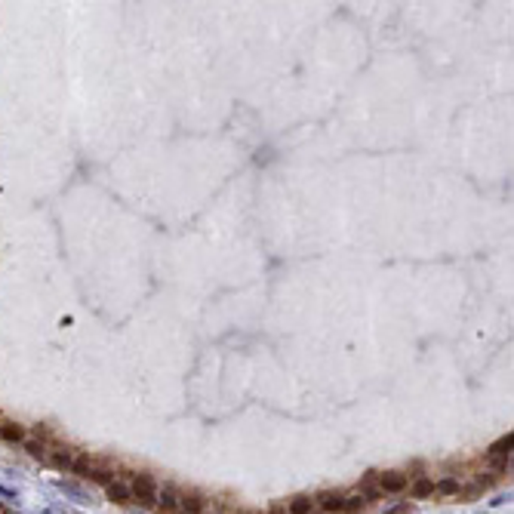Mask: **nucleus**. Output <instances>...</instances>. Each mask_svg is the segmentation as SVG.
<instances>
[{
	"label": "nucleus",
	"mask_w": 514,
	"mask_h": 514,
	"mask_svg": "<svg viewBox=\"0 0 514 514\" xmlns=\"http://www.w3.org/2000/svg\"><path fill=\"white\" fill-rule=\"evenodd\" d=\"M129 496L139 505H154L157 502V484H154V478L151 474H139L132 481V487H129Z\"/></svg>",
	"instance_id": "1"
},
{
	"label": "nucleus",
	"mask_w": 514,
	"mask_h": 514,
	"mask_svg": "<svg viewBox=\"0 0 514 514\" xmlns=\"http://www.w3.org/2000/svg\"><path fill=\"white\" fill-rule=\"evenodd\" d=\"M157 505H160V511H166V514L179 511V493H176V487H163V490H157Z\"/></svg>",
	"instance_id": "2"
},
{
	"label": "nucleus",
	"mask_w": 514,
	"mask_h": 514,
	"mask_svg": "<svg viewBox=\"0 0 514 514\" xmlns=\"http://www.w3.org/2000/svg\"><path fill=\"white\" fill-rule=\"evenodd\" d=\"M379 490H382V493H404V490H407V478L397 474V471H388V474H382Z\"/></svg>",
	"instance_id": "3"
},
{
	"label": "nucleus",
	"mask_w": 514,
	"mask_h": 514,
	"mask_svg": "<svg viewBox=\"0 0 514 514\" xmlns=\"http://www.w3.org/2000/svg\"><path fill=\"white\" fill-rule=\"evenodd\" d=\"M179 511L182 514H203V499H200L197 493L182 496V499H179Z\"/></svg>",
	"instance_id": "4"
},
{
	"label": "nucleus",
	"mask_w": 514,
	"mask_h": 514,
	"mask_svg": "<svg viewBox=\"0 0 514 514\" xmlns=\"http://www.w3.org/2000/svg\"><path fill=\"white\" fill-rule=\"evenodd\" d=\"M410 493H413V499H428V496H434V481H428V478H419V481H413Z\"/></svg>",
	"instance_id": "5"
},
{
	"label": "nucleus",
	"mask_w": 514,
	"mask_h": 514,
	"mask_svg": "<svg viewBox=\"0 0 514 514\" xmlns=\"http://www.w3.org/2000/svg\"><path fill=\"white\" fill-rule=\"evenodd\" d=\"M105 490H108V499H111V502H120V505H123V502H129V499H132L126 484H117V481H111Z\"/></svg>",
	"instance_id": "6"
},
{
	"label": "nucleus",
	"mask_w": 514,
	"mask_h": 514,
	"mask_svg": "<svg viewBox=\"0 0 514 514\" xmlns=\"http://www.w3.org/2000/svg\"><path fill=\"white\" fill-rule=\"evenodd\" d=\"M511 447H514V434L508 431V434H505V437H499V441H496L487 453H490V456H511Z\"/></svg>",
	"instance_id": "7"
},
{
	"label": "nucleus",
	"mask_w": 514,
	"mask_h": 514,
	"mask_svg": "<svg viewBox=\"0 0 514 514\" xmlns=\"http://www.w3.org/2000/svg\"><path fill=\"white\" fill-rule=\"evenodd\" d=\"M342 502H345V496H339V493H320V508L323 511H342Z\"/></svg>",
	"instance_id": "8"
},
{
	"label": "nucleus",
	"mask_w": 514,
	"mask_h": 514,
	"mask_svg": "<svg viewBox=\"0 0 514 514\" xmlns=\"http://www.w3.org/2000/svg\"><path fill=\"white\" fill-rule=\"evenodd\" d=\"M0 437H3V441H12V444H18V441H25V431H22V425H15V422H6V425H0Z\"/></svg>",
	"instance_id": "9"
},
{
	"label": "nucleus",
	"mask_w": 514,
	"mask_h": 514,
	"mask_svg": "<svg viewBox=\"0 0 514 514\" xmlns=\"http://www.w3.org/2000/svg\"><path fill=\"white\" fill-rule=\"evenodd\" d=\"M71 459H74V456H71L68 450H55V453L49 456V462H52L55 468H62V471H71Z\"/></svg>",
	"instance_id": "10"
},
{
	"label": "nucleus",
	"mask_w": 514,
	"mask_h": 514,
	"mask_svg": "<svg viewBox=\"0 0 514 514\" xmlns=\"http://www.w3.org/2000/svg\"><path fill=\"white\" fill-rule=\"evenodd\" d=\"M434 493H437V496H456V493H459V481H453V478H447V481H441V484H434Z\"/></svg>",
	"instance_id": "11"
},
{
	"label": "nucleus",
	"mask_w": 514,
	"mask_h": 514,
	"mask_svg": "<svg viewBox=\"0 0 514 514\" xmlns=\"http://www.w3.org/2000/svg\"><path fill=\"white\" fill-rule=\"evenodd\" d=\"M89 468H92L89 456H74V459H71V471H74V474H83V478H86Z\"/></svg>",
	"instance_id": "12"
},
{
	"label": "nucleus",
	"mask_w": 514,
	"mask_h": 514,
	"mask_svg": "<svg viewBox=\"0 0 514 514\" xmlns=\"http://www.w3.org/2000/svg\"><path fill=\"white\" fill-rule=\"evenodd\" d=\"M311 511H314L311 499H293L290 502V514H311Z\"/></svg>",
	"instance_id": "13"
},
{
	"label": "nucleus",
	"mask_w": 514,
	"mask_h": 514,
	"mask_svg": "<svg viewBox=\"0 0 514 514\" xmlns=\"http://www.w3.org/2000/svg\"><path fill=\"white\" fill-rule=\"evenodd\" d=\"M364 505H367V502H364V496L357 493V496H348V499L342 502V511H348V514H351V511H360Z\"/></svg>",
	"instance_id": "14"
},
{
	"label": "nucleus",
	"mask_w": 514,
	"mask_h": 514,
	"mask_svg": "<svg viewBox=\"0 0 514 514\" xmlns=\"http://www.w3.org/2000/svg\"><path fill=\"white\" fill-rule=\"evenodd\" d=\"M86 478H89V481H96V484H105V487L111 484V471H92V468H89V471H86Z\"/></svg>",
	"instance_id": "15"
},
{
	"label": "nucleus",
	"mask_w": 514,
	"mask_h": 514,
	"mask_svg": "<svg viewBox=\"0 0 514 514\" xmlns=\"http://www.w3.org/2000/svg\"><path fill=\"white\" fill-rule=\"evenodd\" d=\"M360 496H364V502H376V499H382L385 493H382L379 487H364V490H360Z\"/></svg>",
	"instance_id": "16"
},
{
	"label": "nucleus",
	"mask_w": 514,
	"mask_h": 514,
	"mask_svg": "<svg viewBox=\"0 0 514 514\" xmlns=\"http://www.w3.org/2000/svg\"><path fill=\"white\" fill-rule=\"evenodd\" d=\"M490 459H493V468H496V471H505L508 462H511V456H490Z\"/></svg>",
	"instance_id": "17"
},
{
	"label": "nucleus",
	"mask_w": 514,
	"mask_h": 514,
	"mask_svg": "<svg viewBox=\"0 0 514 514\" xmlns=\"http://www.w3.org/2000/svg\"><path fill=\"white\" fill-rule=\"evenodd\" d=\"M25 447H28V453H31V456H43V444H37V441H28Z\"/></svg>",
	"instance_id": "18"
},
{
	"label": "nucleus",
	"mask_w": 514,
	"mask_h": 514,
	"mask_svg": "<svg viewBox=\"0 0 514 514\" xmlns=\"http://www.w3.org/2000/svg\"><path fill=\"white\" fill-rule=\"evenodd\" d=\"M410 511V505H397V508H391V511H385V514H407Z\"/></svg>",
	"instance_id": "19"
}]
</instances>
